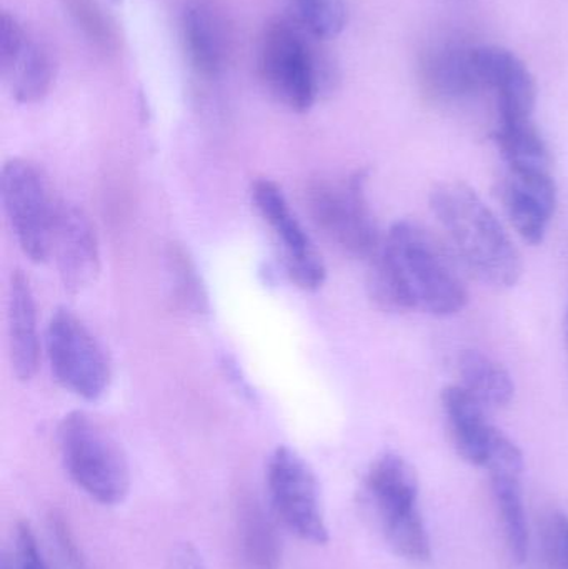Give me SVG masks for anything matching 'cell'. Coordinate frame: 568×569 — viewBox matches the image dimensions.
Instances as JSON below:
<instances>
[{
	"instance_id": "obj_1",
	"label": "cell",
	"mask_w": 568,
	"mask_h": 569,
	"mask_svg": "<svg viewBox=\"0 0 568 569\" xmlns=\"http://www.w3.org/2000/svg\"><path fill=\"white\" fill-rule=\"evenodd\" d=\"M369 262L367 287L382 310L452 317L469 301V290L442 243L410 220L390 227Z\"/></svg>"
},
{
	"instance_id": "obj_2",
	"label": "cell",
	"mask_w": 568,
	"mask_h": 569,
	"mask_svg": "<svg viewBox=\"0 0 568 569\" xmlns=\"http://www.w3.org/2000/svg\"><path fill=\"white\" fill-rule=\"evenodd\" d=\"M430 209L454 252L477 280L507 290L522 277V257L492 209L464 182H444L430 193Z\"/></svg>"
},
{
	"instance_id": "obj_3",
	"label": "cell",
	"mask_w": 568,
	"mask_h": 569,
	"mask_svg": "<svg viewBox=\"0 0 568 569\" xmlns=\"http://www.w3.org/2000/svg\"><path fill=\"white\" fill-rule=\"evenodd\" d=\"M320 43L292 16L273 17L260 33V80L272 99L292 112H309L332 87L333 66Z\"/></svg>"
},
{
	"instance_id": "obj_4",
	"label": "cell",
	"mask_w": 568,
	"mask_h": 569,
	"mask_svg": "<svg viewBox=\"0 0 568 569\" xmlns=\"http://www.w3.org/2000/svg\"><path fill=\"white\" fill-rule=\"evenodd\" d=\"M363 495L389 547L406 560L426 563L432 543L419 510V478L400 455L383 453L370 465Z\"/></svg>"
},
{
	"instance_id": "obj_5",
	"label": "cell",
	"mask_w": 568,
	"mask_h": 569,
	"mask_svg": "<svg viewBox=\"0 0 568 569\" xmlns=\"http://www.w3.org/2000/svg\"><path fill=\"white\" fill-rule=\"evenodd\" d=\"M60 458L70 480L97 503L116 507L130 490V468L122 448L83 411H72L57 430Z\"/></svg>"
},
{
	"instance_id": "obj_6",
	"label": "cell",
	"mask_w": 568,
	"mask_h": 569,
	"mask_svg": "<svg viewBox=\"0 0 568 569\" xmlns=\"http://www.w3.org/2000/svg\"><path fill=\"white\" fill-rule=\"evenodd\" d=\"M367 173L340 180H319L307 192L310 216L323 236L353 259L372 260L383 236L366 192Z\"/></svg>"
},
{
	"instance_id": "obj_7",
	"label": "cell",
	"mask_w": 568,
	"mask_h": 569,
	"mask_svg": "<svg viewBox=\"0 0 568 569\" xmlns=\"http://www.w3.org/2000/svg\"><path fill=\"white\" fill-rule=\"evenodd\" d=\"M46 351L57 383L87 401H96L110 383V365L102 345L79 317L60 308L46 331Z\"/></svg>"
},
{
	"instance_id": "obj_8",
	"label": "cell",
	"mask_w": 568,
	"mask_h": 569,
	"mask_svg": "<svg viewBox=\"0 0 568 569\" xmlns=\"http://www.w3.org/2000/svg\"><path fill=\"white\" fill-rule=\"evenodd\" d=\"M0 197L20 250L32 262H46L52 246L57 206L40 170L22 159L7 162L0 176Z\"/></svg>"
},
{
	"instance_id": "obj_9",
	"label": "cell",
	"mask_w": 568,
	"mask_h": 569,
	"mask_svg": "<svg viewBox=\"0 0 568 569\" xmlns=\"http://www.w3.org/2000/svg\"><path fill=\"white\" fill-rule=\"evenodd\" d=\"M267 490L273 513L300 540L313 545L329 541L319 480L310 465L289 447H279L267 463Z\"/></svg>"
},
{
	"instance_id": "obj_10",
	"label": "cell",
	"mask_w": 568,
	"mask_h": 569,
	"mask_svg": "<svg viewBox=\"0 0 568 569\" xmlns=\"http://www.w3.org/2000/svg\"><path fill=\"white\" fill-rule=\"evenodd\" d=\"M252 202L280 247L283 273L303 290H319L327 270L282 189L269 179L256 180Z\"/></svg>"
},
{
	"instance_id": "obj_11",
	"label": "cell",
	"mask_w": 568,
	"mask_h": 569,
	"mask_svg": "<svg viewBox=\"0 0 568 569\" xmlns=\"http://www.w3.org/2000/svg\"><path fill=\"white\" fill-rule=\"evenodd\" d=\"M0 77L19 103H37L49 96L56 63L49 49L13 13L0 16Z\"/></svg>"
},
{
	"instance_id": "obj_12",
	"label": "cell",
	"mask_w": 568,
	"mask_h": 569,
	"mask_svg": "<svg viewBox=\"0 0 568 569\" xmlns=\"http://www.w3.org/2000/svg\"><path fill=\"white\" fill-rule=\"evenodd\" d=\"M500 200L524 242L540 246L546 240L559 203L552 169L507 167L500 182Z\"/></svg>"
},
{
	"instance_id": "obj_13",
	"label": "cell",
	"mask_w": 568,
	"mask_h": 569,
	"mask_svg": "<svg viewBox=\"0 0 568 569\" xmlns=\"http://www.w3.org/2000/svg\"><path fill=\"white\" fill-rule=\"evenodd\" d=\"M179 32L189 66L203 79L222 77L232 57V30L223 10L213 0H186Z\"/></svg>"
},
{
	"instance_id": "obj_14",
	"label": "cell",
	"mask_w": 568,
	"mask_h": 569,
	"mask_svg": "<svg viewBox=\"0 0 568 569\" xmlns=\"http://www.w3.org/2000/svg\"><path fill=\"white\" fill-rule=\"evenodd\" d=\"M50 256L70 293L82 291L100 269L99 242L89 217L72 203H57Z\"/></svg>"
},
{
	"instance_id": "obj_15",
	"label": "cell",
	"mask_w": 568,
	"mask_h": 569,
	"mask_svg": "<svg viewBox=\"0 0 568 569\" xmlns=\"http://www.w3.org/2000/svg\"><path fill=\"white\" fill-rule=\"evenodd\" d=\"M476 53L484 86L497 93L499 123L532 120L537 87L526 63L499 46H477Z\"/></svg>"
},
{
	"instance_id": "obj_16",
	"label": "cell",
	"mask_w": 568,
	"mask_h": 569,
	"mask_svg": "<svg viewBox=\"0 0 568 569\" xmlns=\"http://www.w3.org/2000/svg\"><path fill=\"white\" fill-rule=\"evenodd\" d=\"M477 46L464 42L434 43L420 57L419 77L423 90L439 102H459L486 89Z\"/></svg>"
},
{
	"instance_id": "obj_17",
	"label": "cell",
	"mask_w": 568,
	"mask_h": 569,
	"mask_svg": "<svg viewBox=\"0 0 568 569\" xmlns=\"http://www.w3.org/2000/svg\"><path fill=\"white\" fill-rule=\"evenodd\" d=\"M442 408L457 453L474 467L486 468L499 428L490 423L487 413L469 391L452 385L442 391Z\"/></svg>"
},
{
	"instance_id": "obj_18",
	"label": "cell",
	"mask_w": 568,
	"mask_h": 569,
	"mask_svg": "<svg viewBox=\"0 0 568 569\" xmlns=\"http://www.w3.org/2000/svg\"><path fill=\"white\" fill-rule=\"evenodd\" d=\"M7 328L13 373L19 380L29 381L39 368V328L32 287L19 270L10 280Z\"/></svg>"
},
{
	"instance_id": "obj_19",
	"label": "cell",
	"mask_w": 568,
	"mask_h": 569,
	"mask_svg": "<svg viewBox=\"0 0 568 569\" xmlns=\"http://www.w3.org/2000/svg\"><path fill=\"white\" fill-rule=\"evenodd\" d=\"M460 387L469 391L486 410L509 407L516 397L512 375L489 355L464 350L457 360Z\"/></svg>"
},
{
	"instance_id": "obj_20",
	"label": "cell",
	"mask_w": 568,
	"mask_h": 569,
	"mask_svg": "<svg viewBox=\"0 0 568 569\" xmlns=\"http://www.w3.org/2000/svg\"><path fill=\"white\" fill-rule=\"evenodd\" d=\"M522 471H490L494 500L502 521L504 535L510 557L517 563H524L529 555V525L522 497Z\"/></svg>"
},
{
	"instance_id": "obj_21",
	"label": "cell",
	"mask_w": 568,
	"mask_h": 569,
	"mask_svg": "<svg viewBox=\"0 0 568 569\" xmlns=\"http://www.w3.org/2000/svg\"><path fill=\"white\" fill-rule=\"evenodd\" d=\"M240 545L249 569H279L282 547L270 515L256 498H246L239 511Z\"/></svg>"
},
{
	"instance_id": "obj_22",
	"label": "cell",
	"mask_w": 568,
	"mask_h": 569,
	"mask_svg": "<svg viewBox=\"0 0 568 569\" xmlns=\"http://www.w3.org/2000/svg\"><path fill=\"white\" fill-rule=\"evenodd\" d=\"M494 140L506 167L514 169H552L549 147L534 120L522 123H499Z\"/></svg>"
},
{
	"instance_id": "obj_23",
	"label": "cell",
	"mask_w": 568,
	"mask_h": 569,
	"mask_svg": "<svg viewBox=\"0 0 568 569\" xmlns=\"http://www.w3.org/2000/svg\"><path fill=\"white\" fill-rule=\"evenodd\" d=\"M290 16L320 42L336 39L349 22L347 0H289Z\"/></svg>"
},
{
	"instance_id": "obj_24",
	"label": "cell",
	"mask_w": 568,
	"mask_h": 569,
	"mask_svg": "<svg viewBox=\"0 0 568 569\" xmlns=\"http://www.w3.org/2000/svg\"><path fill=\"white\" fill-rule=\"evenodd\" d=\"M67 12L72 17L76 26L102 49H110L116 42L112 26L102 9L93 0H63Z\"/></svg>"
},
{
	"instance_id": "obj_25",
	"label": "cell",
	"mask_w": 568,
	"mask_h": 569,
	"mask_svg": "<svg viewBox=\"0 0 568 569\" xmlns=\"http://www.w3.org/2000/svg\"><path fill=\"white\" fill-rule=\"evenodd\" d=\"M544 550L552 569H568V517L554 511L544 523Z\"/></svg>"
},
{
	"instance_id": "obj_26",
	"label": "cell",
	"mask_w": 568,
	"mask_h": 569,
	"mask_svg": "<svg viewBox=\"0 0 568 569\" xmlns=\"http://www.w3.org/2000/svg\"><path fill=\"white\" fill-rule=\"evenodd\" d=\"M12 557L17 569H50L29 523L17 527Z\"/></svg>"
},
{
	"instance_id": "obj_27",
	"label": "cell",
	"mask_w": 568,
	"mask_h": 569,
	"mask_svg": "<svg viewBox=\"0 0 568 569\" xmlns=\"http://www.w3.org/2000/svg\"><path fill=\"white\" fill-rule=\"evenodd\" d=\"M173 569H207L202 553L193 545L183 543L177 547L172 558Z\"/></svg>"
},
{
	"instance_id": "obj_28",
	"label": "cell",
	"mask_w": 568,
	"mask_h": 569,
	"mask_svg": "<svg viewBox=\"0 0 568 569\" xmlns=\"http://www.w3.org/2000/svg\"><path fill=\"white\" fill-rule=\"evenodd\" d=\"M0 569H17L12 555L2 553V558H0Z\"/></svg>"
},
{
	"instance_id": "obj_29",
	"label": "cell",
	"mask_w": 568,
	"mask_h": 569,
	"mask_svg": "<svg viewBox=\"0 0 568 569\" xmlns=\"http://www.w3.org/2000/svg\"><path fill=\"white\" fill-rule=\"evenodd\" d=\"M564 330H566V347H567V357H568V307L566 313V325H564Z\"/></svg>"
}]
</instances>
